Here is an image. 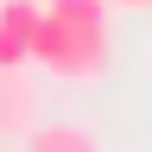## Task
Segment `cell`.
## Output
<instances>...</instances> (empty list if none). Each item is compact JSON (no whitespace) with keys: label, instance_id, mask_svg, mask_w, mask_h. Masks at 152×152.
I'll list each match as a JSON object with an SVG mask.
<instances>
[{"label":"cell","instance_id":"6","mask_svg":"<svg viewBox=\"0 0 152 152\" xmlns=\"http://www.w3.org/2000/svg\"><path fill=\"white\" fill-rule=\"evenodd\" d=\"M108 7H127V13H146L152 0H108Z\"/></svg>","mask_w":152,"mask_h":152},{"label":"cell","instance_id":"5","mask_svg":"<svg viewBox=\"0 0 152 152\" xmlns=\"http://www.w3.org/2000/svg\"><path fill=\"white\" fill-rule=\"evenodd\" d=\"M26 64H32V45L13 26H0V70H26Z\"/></svg>","mask_w":152,"mask_h":152},{"label":"cell","instance_id":"2","mask_svg":"<svg viewBox=\"0 0 152 152\" xmlns=\"http://www.w3.org/2000/svg\"><path fill=\"white\" fill-rule=\"evenodd\" d=\"M19 146L26 152H102V140H95L89 127H76V121H45V127H32Z\"/></svg>","mask_w":152,"mask_h":152},{"label":"cell","instance_id":"1","mask_svg":"<svg viewBox=\"0 0 152 152\" xmlns=\"http://www.w3.org/2000/svg\"><path fill=\"white\" fill-rule=\"evenodd\" d=\"M32 70L57 76V83H95L108 70V26H76L45 7V19L32 32Z\"/></svg>","mask_w":152,"mask_h":152},{"label":"cell","instance_id":"4","mask_svg":"<svg viewBox=\"0 0 152 152\" xmlns=\"http://www.w3.org/2000/svg\"><path fill=\"white\" fill-rule=\"evenodd\" d=\"M51 13H64V19H76V26H108V0H45Z\"/></svg>","mask_w":152,"mask_h":152},{"label":"cell","instance_id":"3","mask_svg":"<svg viewBox=\"0 0 152 152\" xmlns=\"http://www.w3.org/2000/svg\"><path fill=\"white\" fill-rule=\"evenodd\" d=\"M0 133H32V83L26 70H0Z\"/></svg>","mask_w":152,"mask_h":152}]
</instances>
